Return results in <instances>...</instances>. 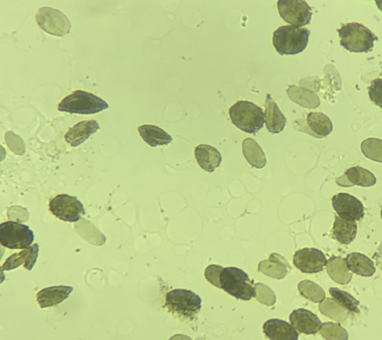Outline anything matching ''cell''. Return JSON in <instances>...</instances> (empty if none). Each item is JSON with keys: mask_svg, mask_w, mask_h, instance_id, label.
I'll return each instance as SVG.
<instances>
[{"mask_svg": "<svg viewBox=\"0 0 382 340\" xmlns=\"http://www.w3.org/2000/svg\"><path fill=\"white\" fill-rule=\"evenodd\" d=\"M229 117L231 122L247 134H257L265 125V112L252 102L248 101H239L229 108Z\"/></svg>", "mask_w": 382, "mask_h": 340, "instance_id": "1", "label": "cell"}, {"mask_svg": "<svg viewBox=\"0 0 382 340\" xmlns=\"http://www.w3.org/2000/svg\"><path fill=\"white\" fill-rule=\"evenodd\" d=\"M221 289L237 300H251L256 295L255 285L248 273L236 267L223 268L219 276Z\"/></svg>", "mask_w": 382, "mask_h": 340, "instance_id": "2", "label": "cell"}, {"mask_svg": "<svg viewBox=\"0 0 382 340\" xmlns=\"http://www.w3.org/2000/svg\"><path fill=\"white\" fill-rule=\"evenodd\" d=\"M310 31L295 26H281L274 32L273 44L280 55H297L307 48Z\"/></svg>", "mask_w": 382, "mask_h": 340, "instance_id": "3", "label": "cell"}, {"mask_svg": "<svg viewBox=\"0 0 382 340\" xmlns=\"http://www.w3.org/2000/svg\"><path fill=\"white\" fill-rule=\"evenodd\" d=\"M108 108V103L102 98L82 90H77L70 94L58 105V110L60 112L72 115H95Z\"/></svg>", "mask_w": 382, "mask_h": 340, "instance_id": "4", "label": "cell"}, {"mask_svg": "<svg viewBox=\"0 0 382 340\" xmlns=\"http://www.w3.org/2000/svg\"><path fill=\"white\" fill-rule=\"evenodd\" d=\"M341 45L347 51L354 53H369L374 47L377 37L367 27L354 22L339 29Z\"/></svg>", "mask_w": 382, "mask_h": 340, "instance_id": "5", "label": "cell"}, {"mask_svg": "<svg viewBox=\"0 0 382 340\" xmlns=\"http://www.w3.org/2000/svg\"><path fill=\"white\" fill-rule=\"evenodd\" d=\"M166 305L169 312L176 317L193 319L201 312L202 300L191 290L176 289L167 293Z\"/></svg>", "mask_w": 382, "mask_h": 340, "instance_id": "6", "label": "cell"}, {"mask_svg": "<svg viewBox=\"0 0 382 340\" xmlns=\"http://www.w3.org/2000/svg\"><path fill=\"white\" fill-rule=\"evenodd\" d=\"M34 239L33 231L26 224L7 221L0 225V244L11 250L30 247Z\"/></svg>", "mask_w": 382, "mask_h": 340, "instance_id": "7", "label": "cell"}, {"mask_svg": "<svg viewBox=\"0 0 382 340\" xmlns=\"http://www.w3.org/2000/svg\"><path fill=\"white\" fill-rule=\"evenodd\" d=\"M49 210L56 218L64 222H77L86 213L82 202L77 197L58 194L49 202Z\"/></svg>", "mask_w": 382, "mask_h": 340, "instance_id": "8", "label": "cell"}, {"mask_svg": "<svg viewBox=\"0 0 382 340\" xmlns=\"http://www.w3.org/2000/svg\"><path fill=\"white\" fill-rule=\"evenodd\" d=\"M36 21L42 30L50 35L63 37L71 31V22L68 17L52 7H41L37 12Z\"/></svg>", "mask_w": 382, "mask_h": 340, "instance_id": "9", "label": "cell"}, {"mask_svg": "<svg viewBox=\"0 0 382 340\" xmlns=\"http://www.w3.org/2000/svg\"><path fill=\"white\" fill-rule=\"evenodd\" d=\"M280 16L292 26H308L312 21V8L305 0H278Z\"/></svg>", "mask_w": 382, "mask_h": 340, "instance_id": "10", "label": "cell"}, {"mask_svg": "<svg viewBox=\"0 0 382 340\" xmlns=\"http://www.w3.org/2000/svg\"><path fill=\"white\" fill-rule=\"evenodd\" d=\"M293 263L302 273H317L324 270L327 261L325 254L319 249L304 248L295 253Z\"/></svg>", "mask_w": 382, "mask_h": 340, "instance_id": "11", "label": "cell"}, {"mask_svg": "<svg viewBox=\"0 0 382 340\" xmlns=\"http://www.w3.org/2000/svg\"><path fill=\"white\" fill-rule=\"evenodd\" d=\"M332 202L337 215L342 219L356 222L364 218V204L356 197L349 193H337L332 197Z\"/></svg>", "mask_w": 382, "mask_h": 340, "instance_id": "12", "label": "cell"}, {"mask_svg": "<svg viewBox=\"0 0 382 340\" xmlns=\"http://www.w3.org/2000/svg\"><path fill=\"white\" fill-rule=\"evenodd\" d=\"M290 324L300 334L307 335L318 334L324 325L317 314L305 309L294 310L290 315Z\"/></svg>", "mask_w": 382, "mask_h": 340, "instance_id": "13", "label": "cell"}, {"mask_svg": "<svg viewBox=\"0 0 382 340\" xmlns=\"http://www.w3.org/2000/svg\"><path fill=\"white\" fill-rule=\"evenodd\" d=\"M263 332L270 340L299 339V332L289 322L279 319L267 320L263 325Z\"/></svg>", "mask_w": 382, "mask_h": 340, "instance_id": "14", "label": "cell"}, {"mask_svg": "<svg viewBox=\"0 0 382 340\" xmlns=\"http://www.w3.org/2000/svg\"><path fill=\"white\" fill-rule=\"evenodd\" d=\"M99 130H100V125L97 120H83V122L78 123L77 125L70 128L66 132L64 139L71 147H77L90 139L91 135L96 134Z\"/></svg>", "mask_w": 382, "mask_h": 340, "instance_id": "15", "label": "cell"}, {"mask_svg": "<svg viewBox=\"0 0 382 340\" xmlns=\"http://www.w3.org/2000/svg\"><path fill=\"white\" fill-rule=\"evenodd\" d=\"M73 290V288L70 285H53V287L46 288L37 293V302L40 305L41 309L55 307L67 300Z\"/></svg>", "mask_w": 382, "mask_h": 340, "instance_id": "16", "label": "cell"}, {"mask_svg": "<svg viewBox=\"0 0 382 340\" xmlns=\"http://www.w3.org/2000/svg\"><path fill=\"white\" fill-rule=\"evenodd\" d=\"M38 254L39 245L33 244L30 247L23 249L21 252L13 254L7 259L2 265V271L14 270V268L21 267V265H23L26 270L31 271L35 266Z\"/></svg>", "mask_w": 382, "mask_h": 340, "instance_id": "17", "label": "cell"}, {"mask_svg": "<svg viewBox=\"0 0 382 340\" xmlns=\"http://www.w3.org/2000/svg\"><path fill=\"white\" fill-rule=\"evenodd\" d=\"M287 119L281 112L277 103L270 95H267L265 103V125L271 134H280L284 130Z\"/></svg>", "mask_w": 382, "mask_h": 340, "instance_id": "18", "label": "cell"}, {"mask_svg": "<svg viewBox=\"0 0 382 340\" xmlns=\"http://www.w3.org/2000/svg\"><path fill=\"white\" fill-rule=\"evenodd\" d=\"M194 154H196L197 164L208 174L215 171L223 162V155L211 145H197Z\"/></svg>", "mask_w": 382, "mask_h": 340, "instance_id": "19", "label": "cell"}, {"mask_svg": "<svg viewBox=\"0 0 382 340\" xmlns=\"http://www.w3.org/2000/svg\"><path fill=\"white\" fill-rule=\"evenodd\" d=\"M140 135L142 140L152 147H160V145H167L172 144V137L167 134L166 130L162 128L152 125H144L137 128Z\"/></svg>", "mask_w": 382, "mask_h": 340, "instance_id": "20", "label": "cell"}, {"mask_svg": "<svg viewBox=\"0 0 382 340\" xmlns=\"http://www.w3.org/2000/svg\"><path fill=\"white\" fill-rule=\"evenodd\" d=\"M347 268L351 272L361 277H371L376 273V266L372 260L361 253H352L347 256Z\"/></svg>", "mask_w": 382, "mask_h": 340, "instance_id": "21", "label": "cell"}, {"mask_svg": "<svg viewBox=\"0 0 382 340\" xmlns=\"http://www.w3.org/2000/svg\"><path fill=\"white\" fill-rule=\"evenodd\" d=\"M332 232L337 242L342 244V245H349L356 237V222L344 220V219L337 216L335 219Z\"/></svg>", "mask_w": 382, "mask_h": 340, "instance_id": "22", "label": "cell"}, {"mask_svg": "<svg viewBox=\"0 0 382 340\" xmlns=\"http://www.w3.org/2000/svg\"><path fill=\"white\" fill-rule=\"evenodd\" d=\"M307 123L313 135L319 139L331 135L332 129H334L332 120L322 113H310L307 117Z\"/></svg>", "mask_w": 382, "mask_h": 340, "instance_id": "23", "label": "cell"}, {"mask_svg": "<svg viewBox=\"0 0 382 340\" xmlns=\"http://www.w3.org/2000/svg\"><path fill=\"white\" fill-rule=\"evenodd\" d=\"M243 154L249 164L256 169H263L266 165V157L260 145L252 139L243 142Z\"/></svg>", "mask_w": 382, "mask_h": 340, "instance_id": "24", "label": "cell"}, {"mask_svg": "<svg viewBox=\"0 0 382 340\" xmlns=\"http://www.w3.org/2000/svg\"><path fill=\"white\" fill-rule=\"evenodd\" d=\"M344 176L351 182L352 186L371 187L376 183V177L369 170L361 166L351 167L347 170Z\"/></svg>", "mask_w": 382, "mask_h": 340, "instance_id": "25", "label": "cell"}, {"mask_svg": "<svg viewBox=\"0 0 382 340\" xmlns=\"http://www.w3.org/2000/svg\"><path fill=\"white\" fill-rule=\"evenodd\" d=\"M330 294H331L332 299L336 300L337 304L341 305L347 312H354V314L359 312V300L354 299L352 295L347 294L344 290L337 289V288H331Z\"/></svg>", "mask_w": 382, "mask_h": 340, "instance_id": "26", "label": "cell"}, {"mask_svg": "<svg viewBox=\"0 0 382 340\" xmlns=\"http://www.w3.org/2000/svg\"><path fill=\"white\" fill-rule=\"evenodd\" d=\"M361 150L369 159L382 162V140L373 137L367 139L362 142Z\"/></svg>", "mask_w": 382, "mask_h": 340, "instance_id": "27", "label": "cell"}, {"mask_svg": "<svg viewBox=\"0 0 382 340\" xmlns=\"http://www.w3.org/2000/svg\"><path fill=\"white\" fill-rule=\"evenodd\" d=\"M369 95L371 102L382 108V79L372 81L371 87L369 88Z\"/></svg>", "mask_w": 382, "mask_h": 340, "instance_id": "28", "label": "cell"}, {"mask_svg": "<svg viewBox=\"0 0 382 340\" xmlns=\"http://www.w3.org/2000/svg\"><path fill=\"white\" fill-rule=\"evenodd\" d=\"M223 270V267L217 265H211L206 268V278L208 282H210L212 285L221 289L220 282H219V276H220L221 271Z\"/></svg>", "mask_w": 382, "mask_h": 340, "instance_id": "29", "label": "cell"}, {"mask_svg": "<svg viewBox=\"0 0 382 340\" xmlns=\"http://www.w3.org/2000/svg\"><path fill=\"white\" fill-rule=\"evenodd\" d=\"M376 6L378 7L379 11H382V0H376Z\"/></svg>", "mask_w": 382, "mask_h": 340, "instance_id": "30", "label": "cell"}, {"mask_svg": "<svg viewBox=\"0 0 382 340\" xmlns=\"http://www.w3.org/2000/svg\"><path fill=\"white\" fill-rule=\"evenodd\" d=\"M381 218H382V211H381Z\"/></svg>", "mask_w": 382, "mask_h": 340, "instance_id": "31", "label": "cell"}]
</instances>
